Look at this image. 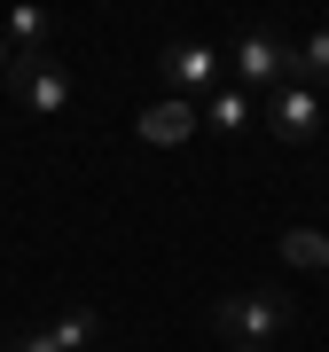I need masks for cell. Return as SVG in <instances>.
<instances>
[{"mask_svg":"<svg viewBox=\"0 0 329 352\" xmlns=\"http://www.w3.org/2000/svg\"><path fill=\"white\" fill-rule=\"evenodd\" d=\"M298 329V305L290 298H275V289H251V298H220L212 305V337L228 344V352H251V344H275Z\"/></svg>","mask_w":329,"mask_h":352,"instance_id":"obj_1","label":"cell"},{"mask_svg":"<svg viewBox=\"0 0 329 352\" xmlns=\"http://www.w3.org/2000/svg\"><path fill=\"white\" fill-rule=\"evenodd\" d=\"M228 78L251 87V94H275L282 78H298V47L282 32H243L235 47H228Z\"/></svg>","mask_w":329,"mask_h":352,"instance_id":"obj_2","label":"cell"},{"mask_svg":"<svg viewBox=\"0 0 329 352\" xmlns=\"http://www.w3.org/2000/svg\"><path fill=\"white\" fill-rule=\"evenodd\" d=\"M8 94L24 102V110H39V118H63L71 110V71L47 63V55H16L8 63Z\"/></svg>","mask_w":329,"mask_h":352,"instance_id":"obj_3","label":"cell"},{"mask_svg":"<svg viewBox=\"0 0 329 352\" xmlns=\"http://www.w3.org/2000/svg\"><path fill=\"white\" fill-rule=\"evenodd\" d=\"M157 71H164V94H173V102H189V94H212L220 78H228V55H212L204 39H173Z\"/></svg>","mask_w":329,"mask_h":352,"instance_id":"obj_4","label":"cell"},{"mask_svg":"<svg viewBox=\"0 0 329 352\" xmlns=\"http://www.w3.org/2000/svg\"><path fill=\"white\" fill-rule=\"evenodd\" d=\"M321 126H329V118H321V94L306 87V78H282V87L266 94V133H275V141H314Z\"/></svg>","mask_w":329,"mask_h":352,"instance_id":"obj_5","label":"cell"},{"mask_svg":"<svg viewBox=\"0 0 329 352\" xmlns=\"http://www.w3.org/2000/svg\"><path fill=\"white\" fill-rule=\"evenodd\" d=\"M94 329H102V314H94V305H71L55 329H16V337H8V352H87V344H94Z\"/></svg>","mask_w":329,"mask_h":352,"instance_id":"obj_6","label":"cell"},{"mask_svg":"<svg viewBox=\"0 0 329 352\" xmlns=\"http://www.w3.org/2000/svg\"><path fill=\"white\" fill-rule=\"evenodd\" d=\"M196 126H204V110H196V102H173V94H164V102H149V110L134 118V133L149 141V149H173V141H189Z\"/></svg>","mask_w":329,"mask_h":352,"instance_id":"obj_7","label":"cell"},{"mask_svg":"<svg viewBox=\"0 0 329 352\" xmlns=\"http://www.w3.org/2000/svg\"><path fill=\"white\" fill-rule=\"evenodd\" d=\"M251 118H259V94L235 87V78H220V87L204 94V126H212V133H243Z\"/></svg>","mask_w":329,"mask_h":352,"instance_id":"obj_8","label":"cell"},{"mask_svg":"<svg viewBox=\"0 0 329 352\" xmlns=\"http://www.w3.org/2000/svg\"><path fill=\"white\" fill-rule=\"evenodd\" d=\"M282 258H290L298 274H329V235L321 227H290V235H282Z\"/></svg>","mask_w":329,"mask_h":352,"instance_id":"obj_9","label":"cell"},{"mask_svg":"<svg viewBox=\"0 0 329 352\" xmlns=\"http://www.w3.org/2000/svg\"><path fill=\"white\" fill-rule=\"evenodd\" d=\"M8 47L16 55H39V47H47V8H16L8 16Z\"/></svg>","mask_w":329,"mask_h":352,"instance_id":"obj_10","label":"cell"},{"mask_svg":"<svg viewBox=\"0 0 329 352\" xmlns=\"http://www.w3.org/2000/svg\"><path fill=\"white\" fill-rule=\"evenodd\" d=\"M298 78H306V87L329 78V32H306V39H298Z\"/></svg>","mask_w":329,"mask_h":352,"instance_id":"obj_11","label":"cell"},{"mask_svg":"<svg viewBox=\"0 0 329 352\" xmlns=\"http://www.w3.org/2000/svg\"><path fill=\"white\" fill-rule=\"evenodd\" d=\"M8 63H16V47H8V39H0V87H8Z\"/></svg>","mask_w":329,"mask_h":352,"instance_id":"obj_12","label":"cell"},{"mask_svg":"<svg viewBox=\"0 0 329 352\" xmlns=\"http://www.w3.org/2000/svg\"><path fill=\"white\" fill-rule=\"evenodd\" d=\"M251 352H275V344H251Z\"/></svg>","mask_w":329,"mask_h":352,"instance_id":"obj_13","label":"cell"},{"mask_svg":"<svg viewBox=\"0 0 329 352\" xmlns=\"http://www.w3.org/2000/svg\"><path fill=\"white\" fill-rule=\"evenodd\" d=\"M321 282H329V274H321Z\"/></svg>","mask_w":329,"mask_h":352,"instance_id":"obj_14","label":"cell"}]
</instances>
